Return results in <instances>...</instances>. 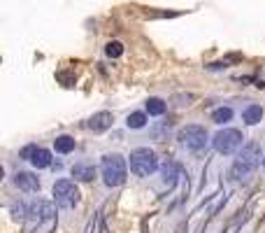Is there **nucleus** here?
I'll use <instances>...</instances> for the list:
<instances>
[{"label":"nucleus","instance_id":"obj_1","mask_svg":"<svg viewBox=\"0 0 265 233\" xmlns=\"http://www.w3.org/2000/svg\"><path fill=\"white\" fill-rule=\"evenodd\" d=\"M260 163V145L258 142H247L242 152L237 154L235 163L230 168V178L233 180H247Z\"/></svg>","mask_w":265,"mask_h":233},{"label":"nucleus","instance_id":"obj_2","mask_svg":"<svg viewBox=\"0 0 265 233\" xmlns=\"http://www.w3.org/2000/svg\"><path fill=\"white\" fill-rule=\"evenodd\" d=\"M103 180H105L107 187H119L126 182V175H128V168H126V159L121 154H107L103 157Z\"/></svg>","mask_w":265,"mask_h":233},{"label":"nucleus","instance_id":"obj_3","mask_svg":"<svg viewBox=\"0 0 265 233\" xmlns=\"http://www.w3.org/2000/svg\"><path fill=\"white\" fill-rule=\"evenodd\" d=\"M158 168V159L149 147H140L135 152H130V170L135 172L137 178H149L151 172Z\"/></svg>","mask_w":265,"mask_h":233},{"label":"nucleus","instance_id":"obj_4","mask_svg":"<svg viewBox=\"0 0 265 233\" xmlns=\"http://www.w3.org/2000/svg\"><path fill=\"white\" fill-rule=\"evenodd\" d=\"M242 140H244V135H242L237 128H223V131H219L214 135V149L219 154H233V152H237V149L242 147Z\"/></svg>","mask_w":265,"mask_h":233},{"label":"nucleus","instance_id":"obj_5","mask_svg":"<svg viewBox=\"0 0 265 233\" xmlns=\"http://www.w3.org/2000/svg\"><path fill=\"white\" fill-rule=\"evenodd\" d=\"M54 198L60 208H75L79 203V189L75 187L72 180H58L54 184Z\"/></svg>","mask_w":265,"mask_h":233},{"label":"nucleus","instance_id":"obj_6","mask_svg":"<svg viewBox=\"0 0 265 233\" xmlns=\"http://www.w3.org/2000/svg\"><path fill=\"white\" fill-rule=\"evenodd\" d=\"M179 142L186 149H191V152H200L207 145V131L202 126H198V124H191V126L181 128Z\"/></svg>","mask_w":265,"mask_h":233},{"label":"nucleus","instance_id":"obj_7","mask_svg":"<svg viewBox=\"0 0 265 233\" xmlns=\"http://www.w3.org/2000/svg\"><path fill=\"white\" fill-rule=\"evenodd\" d=\"M28 215L33 219H37V222H45V219H51L56 215V205L51 201H35L28 205Z\"/></svg>","mask_w":265,"mask_h":233},{"label":"nucleus","instance_id":"obj_8","mask_svg":"<svg viewBox=\"0 0 265 233\" xmlns=\"http://www.w3.org/2000/svg\"><path fill=\"white\" fill-rule=\"evenodd\" d=\"M112 124H114V114H112V112H95V114L89 119V128L93 133L107 131Z\"/></svg>","mask_w":265,"mask_h":233},{"label":"nucleus","instance_id":"obj_9","mask_svg":"<svg viewBox=\"0 0 265 233\" xmlns=\"http://www.w3.org/2000/svg\"><path fill=\"white\" fill-rule=\"evenodd\" d=\"M14 184L21 189V191H40V180L33 175V172H16L14 175Z\"/></svg>","mask_w":265,"mask_h":233},{"label":"nucleus","instance_id":"obj_10","mask_svg":"<svg viewBox=\"0 0 265 233\" xmlns=\"http://www.w3.org/2000/svg\"><path fill=\"white\" fill-rule=\"evenodd\" d=\"M72 178L81 180V182H91L95 178V168L91 163H75L72 166Z\"/></svg>","mask_w":265,"mask_h":233},{"label":"nucleus","instance_id":"obj_11","mask_svg":"<svg viewBox=\"0 0 265 233\" xmlns=\"http://www.w3.org/2000/svg\"><path fill=\"white\" fill-rule=\"evenodd\" d=\"M242 119H244V124H249V126L258 124L260 119H263V107L260 105H249L244 112H242Z\"/></svg>","mask_w":265,"mask_h":233},{"label":"nucleus","instance_id":"obj_12","mask_svg":"<svg viewBox=\"0 0 265 233\" xmlns=\"http://www.w3.org/2000/svg\"><path fill=\"white\" fill-rule=\"evenodd\" d=\"M54 147H56V152L58 154H70L72 149H75V138H70V135H58L54 140Z\"/></svg>","mask_w":265,"mask_h":233},{"label":"nucleus","instance_id":"obj_13","mask_svg":"<svg viewBox=\"0 0 265 233\" xmlns=\"http://www.w3.org/2000/svg\"><path fill=\"white\" fill-rule=\"evenodd\" d=\"M177 163L175 161H165L163 163V168H160V172H163V182L168 184V187H172L175 184V180H177Z\"/></svg>","mask_w":265,"mask_h":233},{"label":"nucleus","instance_id":"obj_14","mask_svg":"<svg viewBox=\"0 0 265 233\" xmlns=\"http://www.w3.org/2000/svg\"><path fill=\"white\" fill-rule=\"evenodd\" d=\"M30 163H33L35 168H49V166H51V152H49V149L37 147L35 157L30 159Z\"/></svg>","mask_w":265,"mask_h":233},{"label":"nucleus","instance_id":"obj_15","mask_svg":"<svg viewBox=\"0 0 265 233\" xmlns=\"http://www.w3.org/2000/svg\"><path fill=\"white\" fill-rule=\"evenodd\" d=\"M126 124H128V128H145L147 126V114L145 112H133V114H128Z\"/></svg>","mask_w":265,"mask_h":233},{"label":"nucleus","instance_id":"obj_16","mask_svg":"<svg viewBox=\"0 0 265 233\" xmlns=\"http://www.w3.org/2000/svg\"><path fill=\"white\" fill-rule=\"evenodd\" d=\"M165 103L160 101V98H149V101H147V112H149V114H154V116H160L165 112Z\"/></svg>","mask_w":265,"mask_h":233},{"label":"nucleus","instance_id":"obj_17","mask_svg":"<svg viewBox=\"0 0 265 233\" xmlns=\"http://www.w3.org/2000/svg\"><path fill=\"white\" fill-rule=\"evenodd\" d=\"M212 119H214L216 124H226L233 119V110H230V107H219V110L212 112Z\"/></svg>","mask_w":265,"mask_h":233},{"label":"nucleus","instance_id":"obj_18","mask_svg":"<svg viewBox=\"0 0 265 233\" xmlns=\"http://www.w3.org/2000/svg\"><path fill=\"white\" fill-rule=\"evenodd\" d=\"M105 54L110 56V59H119L121 54H124V45H121V42H107L105 45Z\"/></svg>","mask_w":265,"mask_h":233},{"label":"nucleus","instance_id":"obj_19","mask_svg":"<svg viewBox=\"0 0 265 233\" xmlns=\"http://www.w3.org/2000/svg\"><path fill=\"white\" fill-rule=\"evenodd\" d=\"M12 215H14L16 219H24L26 215H28V208H26L24 203H19V205H12Z\"/></svg>","mask_w":265,"mask_h":233},{"label":"nucleus","instance_id":"obj_20","mask_svg":"<svg viewBox=\"0 0 265 233\" xmlns=\"http://www.w3.org/2000/svg\"><path fill=\"white\" fill-rule=\"evenodd\" d=\"M35 152H37V147H35V145H28V147H24V149H21V159H28V161H30V159L35 157Z\"/></svg>","mask_w":265,"mask_h":233},{"label":"nucleus","instance_id":"obj_21","mask_svg":"<svg viewBox=\"0 0 265 233\" xmlns=\"http://www.w3.org/2000/svg\"><path fill=\"white\" fill-rule=\"evenodd\" d=\"M263 168H265V159H263Z\"/></svg>","mask_w":265,"mask_h":233}]
</instances>
